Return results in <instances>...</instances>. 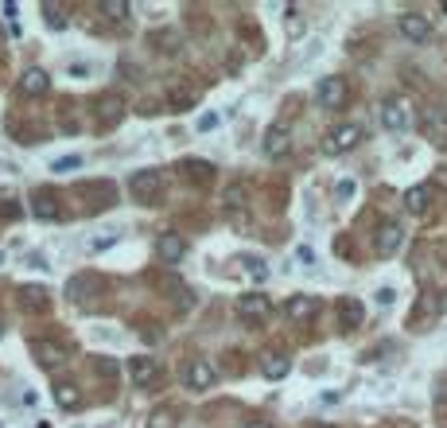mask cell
Returning a JSON list of instances; mask_svg holds the SVG:
<instances>
[{
	"instance_id": "cell-10",
	"label": "cell",
	"mask_w": 447,
	"mask_h": 428,
	"mask_svg": "<svg viewBox=\"0 0 447 428\" xmlns=\"http://www.w3.org/2000/svg\"><path fill=\"white\" fill-rule=\"evenodd\" d=\"M362 319H366V304L358 296H342V304H338V328L354 331V328H362Z\"/></svg>"
},
{
	"instance_id": "cell-16",
	"label": "cell",
	"mask_w": 447,
	"mask_h": 428,
	"mask_svg": "<svg viewBox=\"0 0 447 428\" xmlns=\"http://www.w3.org/2000/svg\"><path fill=\"white\" fill-rule=\"evenodd\" d=\"M93 110H98V121H102V125H113V121H121L125 105H121V98H113V93H102V98L93 101Z\"/></svg>"
},
{
	"instance_id": "cell-19",
	"label": "cell",
	"mask_w": 447,
	"mask_h": 428,
	"mask_svg": "<svg viewBox=\"0 0 447 428\" xmlns=\"http://www.w3.org/2000/svg\"><path fill=\"white\" fill-rule=\"evenodd\" d=\"M428 202H432V187H408L405 191V210L408 214H424V210H428Z\"/></svg>"
},
{
	"instance_id": "cell-15",
	"label": "cell",
	"mask_w": 447,
	"mask_h": 428,
	"mask_svg": "<svg viewBox=\"0 0 447 428\" xmlns=\"http://www.w3.org/2000/svg\"><path fill=\"white\" fill-rule=\"evenodd\" d=\"M32 351L39 354V362H43V366H62V362H67V346L51 343V339H35V343H32Z\"/></svg>"
},
{
	"instance_id": "cell-6",
	"label": "cell",
	"mask_w": 447,
	"mask_h": 428,
	"mask_svg": "<svg viewBox=\"0 0 447 428\" xmlns=\"http://www.w3.org/2000/svg\"><path fill=\"white\" fill-rule=\"evenodd\" d=\"M261 148H265V156H269V160L288 156V148H292V133H288V125H269V129H265Z\"/></svg>"
},
{
	"instance_id": "cell-37",
	"label": "cell",
	"mask_w": 447,
	"mask_h": 428,
	"mask_svg": "<svg viewBox=\"0 0 447 428\" xmlns=\"http://www.w3.org/2000/svg\"><path fill=\"white\" fill-rule=\"evenodd\" d=\"M312 428H335V424H323V420H315V424Z\"/></svg>"
},
{
	"instance_id": "cell-2",
	"label": "cell",
	"mask_w": 447,
	"mask_h": 428,
	"mask_svg": "<svg viewBox=\"0 0 447 428\" xmlns=\"http://www.w3.org/2000/svg\"><path fill=\"white\" fill-rule=\"evenodd\" d=\"M362 125H354V121H350V125H338V129H331L327 133V144H323V148L331 152V156H342V152H350V148H358V144H362Z\"/></svg>"
},
{
	"instance_id": "cell-39",
	"label": "cell",
	"mask_w": 447,
	"mask_h": 428,
	"mask_svg": "<svg viewBox=\"0 0 447 428\" xmlns=\"http://www.w3.org/2000/svg\"><path fill=\"white\" fill-rule=\"evenodd\" d=\"M0 335H4V323H0Z\"/></svg>"
},
{
	"instance_id": "cell-3",
	"label": "cell",
	"mask_w": 447,
	"mask_h": 428,
	"mask_svg": "<svg viewBox=\"0 0 447 428\" xmlns=\"http://www.w3.org/2000/svg\"><path fill=\"white\" fill-rule=\"evenodd\" d=\"M405 245V226L401 222H381L378 226V234H373V249H378V257H393L396 249Z\"/></svg>"
},
{
	"instance_id": "cell-8",
	"label": "cell",
	"mask_w": 447,
	"mask_h": 428,
	"mask_svg": "<svg viewBox=\"0 0 447 428\" xmlns=\"http://www.w3.org/2000/svg\"><path fill=\"white\" fill-rule=\"evenodd\" d=\"M396 27H401V35H405L408 43H424L432 35V20L424 16V12H405Z\"/></svg>"
},
{
	"instance_id": "cell-36",
	"label": "cell",
	"mask_w": 447,
	"mask_h": 428,
	"mask_svg": "<svg viewBox=\"0 0 447 428\" xmlns=\"http://www.w3.org/2000/svg\"><path fill=\"white\" fill-rule=\"evenodd\" d=\"M241 428H272V424H265V420H249V424H241Z\"/></svg>"
},
{
	"instance_id": "cell-9",
	"label": "cell",
	"mask_w": 447,
	"mask_h": 428,
	"mask_svg": "<svg viewBox=\"0 0 447 428\" xmlns=\"http://www.w3.org/2000/svg\"><path fill=\"white\" fill-rule=\"evenodd\" d=\"M272 311V300L265 292H245L237 296V316L241 319H265Z\"/></svg>"
},
{
	"instance_id": "cell-32",
	"label": "cell",
	"mask_w": 447,
	"mask_h": 428,
	"mask_svg": "<svg viewBox=\"0 0 447 428\" xmlns=\"http://www.w3.org/2000/svg\"><path fill=\"white\" fill-rule=\"evenodd\" d=\"M304 32V24H300V16L295 12H288V35H300Z\"/></svg>"
},
{
	"instance_id": "cell-4",
	"label": "cell",
	"mask_w": 447,
	"mask_h": 428,
	"mask_svg": "<svg viewBox=\"0 0 447 428\" xmlns=\"http://www.w3.org/2000/svg\"><path fill=\"white\" fill-rule=\"evenodd\" d=\"M183 382H187V389H211L214 382H218V370H214L211 362L194 358V362H187V370H183Z\"/></svg>"
},
{
	"instance_id": "cell-34",
	"label": "cell",
	"mask_w": 447,
	"mask_h": 428,
	"mask_svg": "<svg viewBox=\"0 0 447 428\" xmlns=\"http://www.w3.org/2000/svg\"><path fill=\"white\" fill-rule=\"evenodd\" d=\"M393 300H396V292H393V288H381V292H378V304H381V308H389Z\"/></svg>"
},
{
	"instance_id": "cell-21",
	"label": "cell",
	"mask_w": 447,
	"mask_h": 428,
	"mask_svg": "<svg viewBox=\"0 0 447 428\" xmlns=\"http://www.w3.org/2000/svg\"><path fill=\"white\" fill-rule=\"evenodd\" d=\"M175 424V413L168 409V405H160L156 413H148V420H144V428H171Z\"/></svg>"
},
{
	"instance_id": "cell-13",
	"label": "cell",
	"mask_w": 447,
	"mask_h": 428,
	"mask_svg": "<svg viewBox=\"0 0 447 428\" xmlns=\"http://www.w3.org/2000/svg\"><path fill=\"white\" fill-rule=\"evenodd\" d=\"M133 382L136 386H156L160 382V358H148V354H140V358H133Z\"/></svg>"
},
{
	"instance_id": "cell-25",
	"label": "cell",
	"mask_w": 447,
	"mask_h": 428,
	"mask_svg": "<svg viewBox=\"0 0 447 428\" xmlns=\"http://www.w3.org/2000/svg\"><path fill=\"white\" fill-rule=\"evenodd\" d=\"M187 171H191L199 183H211V179H214V168H211V164H199V160H191V164H187Z\"/></svg>"
},
{
	"instance_id": "cell-33",
	"label": "cell",
	"mask_w": 447,
	"mask_h": 428,
	"mask_svg": "<svg viewBox=\"0 0 447 428\" xmlns=\"http://www.w3.org/2000/svg\"><path fill=\"white\" fill-rule=\"evenodd\" d=\"M335 195H338V199H350V195H354V183H350V179H342V183L335 187Z\"/></svg>"
},
{
	"instance_id": "cell-1",
	"label": "cell",
	"mask_w": 447,
	"mask_h": 428,
	"mask_svg": "<svg viewBox=\"0 0 447 428\" xmlns=\"http://www.w3.org/2000/svg\"><path fill=\"white\" fill-rule=\"evenodd\" d=\"M128 191H133V199H136V202H152V199H160V191H164L160 171H156V168H140V171H133V179H128Z\"/></svg>"
},
{
	"instance_id": "cell-18",
	"label": "cell",
	"mask_w": 447,
	"mask_h": 428,
	"mask_svg": "<svg viewBox=\"0 0 447 428\" xmlns=\"http://www.w3.org/2000/svg\"><path fill=\"white\" fill-rule=\"evenodd\" d=\"M288 370H292V362H288L284 354H265V358H261V374H265L269 382L288 378Z\"/></svg>"
},
{
	"instance_id": "cell-5",
	"label": "cell",
	"mask_w": 447,
	"mask_h": 428,
	"mask_svg": "<svg viewBox=\"0 0 447 428\" xmlns=\"http://www.w3.org/2000/svg\"><path fill=\"white\" fill-rule=\"evenodd\" d=\"M315 101H319L323 110H342L346 82H342V78H323V82L315 86Z\"/></svg>"
},
{
	"instance_id": "cell-11",
	"label": "cell",
	"mask_w": 447,
	"mask_h": 428,
	"mask_svg": "<svg viewBox=\"0 0 447 428\" xmlns=\"http://www.w3.org/2000/svg\"><path fill=\"white\" fill-rule=\"evenodd\" d=\"M315 311H319L315 296H288V304H284V316L292 323H307V319H315Z\"/></svg>"
},
{
	"instance_id": "cell-22",
	"label": "cell",
	"mask_w": 447,
	"mask_h": 428,
	"mask_svg": "<svg viewBox=\"0 0 447 428\" xmlns=\"http://www.w3.org/2000/svg\"><path fill=\"white\" fill-rule=\"evenodd\" d=\"M35 219H43V222H51V219H59V207H51V199H47V195H35Z\"/></svg>"
},
{
	"instance_id": "cell-38",
	"label": "cell",
	"mask_w": 447,
	"mask_h": 428,
	"mask_svg": "<svg viewBox=\"0 0 447 428\" xmlns=\"http://www.w3.org/2000/svg\"><path fill=\"white\" fill-rule=\"evenodd\" d=\"M443 16H447V0H443Z\"/></svg>"
},
{
	"instance_id": "cell-24",
	"label": "cell",
	"mask_w": 447,
	"mask_h": 428,
	"mask_svg": "<svg viewBox=\"0 0 447 428\" xmlns=\"http://www.w3.org/2000/svg\"><path fill=\"white\" fill-rule=\"evenodd\" d=\"M102 12L109 20H125L128 16V4H125V0H102Z\"/></svg>"
},
{
	"instance_id": "cell-20",
	"label": "cell",
	"mask_w": 447,
	"mask_h": 428,
	"mask_svg": "<svg viewBox=\"0 0 447 428\" xmlns=\"http://www.w3.org/2000/svg\"><path fill=\"white\" fill-rule=\"evenodd\" d=\"M55 405H59V409H78V405H82V394H78L74 382H59V386H55Z\"/></svg>"
},
{
	"instance_id": "cell-26",
	"label": "cell",
	"mask_w": 447,
	"mask_h": 428,
	"mask_svg": "<svg viewBox=\"0 0 447 428\" xmlns=\"http://www.w3.org/2000/svg\"><path fill=\"white\" fill-rule=\"evenodd\" d=\"M245 273H249L253 280H269V269H265L261 257H245Z\"/></svg>"
},
{
	"instance_id": "cell-29",
	"label": "cell",
	"mask_w": 447,
	"mask_h": 428,
	"mask_svg": "<svg viewBox=\"0 0 447 428\" xmlns=\"http://www.w3.org/2000/svg\"><path fill=\"white\" fill-rule=\"evenodd\" d=\"M171 101H175V105H191L194 93L191 90H179V86H175V90H171Z\"/></svg>"
},
{
	"instance_id": "cell-30",
	"label": "cell",
	"mask_w": 447,
	"mask_h": 428,
	"mask_svg": "<svg viewBox=\"0 0 447 428\" xmlns=\"http://www.w3.org/2000/svg\"><path fill=\"white\" fill-rule=\"evenodd\" d=\"M98 374H102V378H113V374H117V362H113V358H102V362H98Z\"/></svg>"
},
{
	"instance_id": "cell-17",
	"label": "cell",
	"mask_w": 447,
	"mask_h": 428,
	"mask_svg": "<svg viewBox=\"0 0 447 428\" xmlns=\"http://www.w3.org/2000/svg\"><path fill=\"white\" fill-rule=\"evenodd\" d=\"M20 308L24 311H43L47 308V288L43 285H24L20 288Z\"/></svg>"
},
{
	"instance_id": "cell-14",
	"label": "cell",
	"mask_w": 447,
	"mask_h": 428,
	"mask_svg": "<svg viewBox=\"0 0 447 428\" xmlns=\"http://www.w3.org/2000/svg\"><path fill=\"white\" fill-rule=\"evenodd\" d=\"M156 253H160V261H168V265H179L187 253V242L179 234H160L156 238Z\"/></svg>"
},
{
	"instance_id": "cell-35",
	"label": "cell",
	"mask_w": 447,
	"mask_h": 428,
	"mask_svg": "<svg viewBox=\"0 0 447 428\" xmlns=\"http://www.w3.org/2000/svg\"><path fill=\"white\" fill-rule=\"evenodd\" d=\"M214 125H218V113H206V117H199V129H203V133H206V129H214Z\"/></svg>"
},
{
	"instance_id": "cell-31",
	"label": "cell",
	"mask_w": 447,
	"mask_h": 428,
	"mask_svg": "<svg viewBox=\"0 0 447 428\" xmlns=\"http://www.w3.org/2000/svg\"><path fill=\"white\" fill-rule=\"evenodd\" d=\"M295 257L304 261V265H315V249H312V245H300V249H295Z\"/></svg>"
},
{
	"instance_id": "cell-12",
	"label": "cell",
	"mask_w": 447,
	"mask_h": 428,
	"mask_svg": "<svg viewBox=\"0 0 447 428\" xmlns=\"http://www.w3.org/2000/svg\"><path fill=\"white\" fill-rule=\"evenodd\" d=\"M20 90H24L27 98H43V93L51 90V74L43 67H27L24 78H20Z\"/></svg>"
},
{
	"instance_id": "cell-23",
	"label": "cell",
	"mask_w": 447,
	"mask_h": 428,
	"mask_svg": "<svg viewBox=\"0 0 447 428\" xmlns=\"http://www.w3.org/2000/svg\"><path fill=\"white\" fill-rule=\"evenodd\" d=\"M43 16H47V24H51L55 32H62V27H67V12H62L59 4H43Z\"/></svg>"
},
{
	"instance_id": "cell-7",
	"label": "cell",
	"mask_w": 447,
	"mask_h": 428,
	"mask_svg": "<svg viewBox=\"0 0 447 428\" xmlns=\"http://www.w3.org/2000/svg\"><path fill=\"white\" fill-rule=\"evenodd\" d=\"M408 121H413V117H408V105L401 98H389L385 105H381V125H385L389 133H405Z\"/></svg>"
},
{
	"instance_id": "cell-27",
	"label": "cell",
	"mask_w": 447,
	"mask_h": 428,
	"mask_svg": "<svg viewBox=\"0 0 447 428\" xmlns=\"http://www.w3.org/2000/svg\"><path fill=\"white\" fill-rule=\"evenodd\" d=\"M117 230H109V234H102V238H93V242H90V249H109V245H117Z\"/></svg>"
},
{
	"instance_id": "cell-28",
	"label": "cell",
	"mask_w": 447,
	"mask_h": 428,
	"mask_svg": "<svg viewBox=\"0 0 447 428\" xmlns=\"http://www.w3.org/2000/svg\"><path fill=\"white\" fill-rule=\"evenodd\" d=\"M78 164H82V156H62L51 164V171H70V168H78Z\"/></svg>"
}]
</instances>
